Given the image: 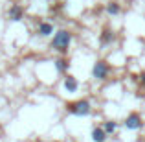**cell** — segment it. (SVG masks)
<instances>
[{"mask_svg": "<svg viewBox=\"0 0 145 142\" xmlns=\"http://www.w3.org/2000/svg\"><path fill=\"white\" fill-rule=\"evenodd\" d=\"M70 43H72V33L68 30H59L52 39V48L64 53L68 50V46H70Z\"/></svg>", "mask_w": 145, "mask_h": 142, "instance_id": "cell-1", "label": "cell"}, {"mask_svg": "<svg viewBox=\"0 0 145 142\" xmlns=\"http://www.w3.org/2000/svg\"><path fill=\"white\" fill-rule=\"evenodd\" d=\"M68 111L75 116H88L92 113V107L86 100H77V102H72L68 103Z\"/></svg>", "mask_w": 145, "mask_h": 142, "instance_id": "cell-2", "label": "cell"}, {"mask_svg": "<svg viewBox=\"0 0 145 142\" xmlns=\"http://www.w3.org/2000/svg\"><path fill=\"white\" fill-rule=\"evenodd\" d=\"M108 72H110V67H108L106 61H97V63L94 65V68H92V76L96 79H99V81H103V79L108 76Z\"/></svg>", "mask_w": 145, "mask_h": 142, "instance_id": "cell-3", "label": "cell"}, {"mask_svg": "<svg viewBox=\"0 0 145 142\" xmlns=\"http://www.w3.org/2000/svg\"><path fill=\"white\" fill-rule=\"evenodd\" d=\"M142 125H143L142 116H140V114H136V113L129 114L127 120H125V127H127V129H140Z\"/></svg>", "mask_w": 145, "mask_h": 142, "instance_id": "cell-4", "label": "cell"}, {"mask_svg": "<svg viewBox=\"0 0 145 142\" xmlns=\"http://www.w3.org/2000/svg\"><path fill=\"white\" fill-rule=\"evenodd\" d=\"M22 17H24V9H22V6H18V4H13V6L9 7V18L15 22L22 20Z\"/></svg>", "mask_w": 145, "mask_h": 142, "instance_id": "cell-5", "label": "cell"}, {"mask_svg": "<svg viewBox=\"0 0 145 142\" xmlns=\"http://www.w3.org/2000/svg\"><path fill=\"white\" fill-rule=\"evenodd\" d=\"M64 89L70 90V92H75V90L79 89V81L74 76H66V78H64Z\"/></svg>", "mask_w": 145, "mask_h": 142, "instance_id": "cell-6", "label": "cell"}, {"mask_svg": "<svg viewBox=\"0 0 145 142\" xmlns=\"http://www.w3.org/2000/svg\"><path fill=\"white\" fill-rule=\"evenodd\" d=\"M37 33H39L40 37H48L53 33V26L50 24V22H40L39 28H37Z\"/></svg>", "mask_w": 145, "mask_h": 142, "instance_id": "cell-7", "label": "cell"}, {"mask_svg": "<svg viewBox=\"0 0 145 142\" xmlns=\"http://www.w3.org/2000/svg\"><path fill=\"white\" fill-rule=\"evenodd\" d=\"M106 135H108V133H106L103 127H94V131H92V140H94V142H105V140H106Z\"/></svg>", "mask_w": 145, "mask_h": 142, "instance_id": "cell-8", "label": "cell"}, {"mask_svg": "<svg viewBox=\"0 0 145 142\" xmlns=\"http://www.w3.org/2000/svg\"><path fill=\"white\" fill-rule=\"evenodd\" d=\"M112 39H114V33L110 32V30H103L101 37H99V43H101V46H105V44L112 43Z\"/></svg>", "mask_w": 145, "mask_h": 142, "instance_id": "cell-9", "label": "cell"}, {"mask_svg": "<svg viewBox=\"0 0 145 142\" xmlns=\"http://www.w3.org/2000/svg\"><path fill=\"white\" fill-rule=\"evenodd\" d=\"M106 13L108 15H120L121 13V7L118 2H108V6H106Z\"/></svg>", "mask_w": 145, "mask_h": 142, "instance_id": "cell-10", "label": "cell"}, {"mask_svg": "<svg viewBox=\"0 0 145 142\" xmlns=\"http://www.w3.org/2000/svg\"><path fill=\"white\" fill-rule=\"evenodd\" d=\"M68 67H70V63H68L66 59H57V61H55V68H57L59 72H66Z\"/></svg>", "mask_w": 145, "mask_h": 142, "instance_id": "cell-11", "label": "cell"}, {"mask_svg": "<svg viewBox=\"0 0 145 142\" xmlns=\"http://www.w3.org/2000/svg\"><path fill=\"white\" fill-rule=\"evenodd\" d=\"M116 127H118L116 122H105V125H103V129H105L106 133H114V131H116Z\"/></svg>", "mask_w": 145, "mask_h": 142, "instance_id": "cell-12", "label": "cell"}, {"mask_svg": "<svg viewBox=\"0 0 145 142\" xmlns=\"http://www.w3.org/2000/svg\"><path fill=\"white\" fill-rule=\"evenodd\" d=\"M138 79L142 81V85L145 87V72H142V74H140V78H138Z\"/></svg>", "mask_w": 145, "mask_h": 142, "instance_id": "cell-13", "label": "cell"}]
</instances>
